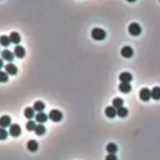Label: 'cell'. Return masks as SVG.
<instances>
[{"label": "cell", "mask_w": 160, "mask_h": 160, "mask_svg": "<svg viewBox=\"0 0 160 160\" xmlns=\"http://www.w3.org/2000/svg\"><path fill=\"white\" fill-rule=\"evenodd\" d=\"M91 37L96 41H102L106 37V32L102 28H95L91 31Z\"/></svg>", "instance_id": "obj_1"}, {"label": "cell", "mask_w": 160, "mask_h": 160, "mask_svg": "<svg viewBox=\"0 0 160 160\" xmlns=\"http://www.w3.org/2000/svg\"><path fill=\"white\" fill-rule=\"evenodd\" d=\"M63 112L58 109H52L48 114V118L53 122H59L63 119Z\"/></svg>", "instance_id": "obj_2"}, {"label": "cell", "mask_w": 160, "mask_h": 160, "mask_svg": "<svg viewBox=\"0 0 160 160\" xmlns=\"http://www.w3.org/2000/svg\"><path fill=\"white\" fill-rule=\"evenodd\" d=\"M128 32L133 36H138L141 33V26L138 23H131L128 27Z\"/></svg>", "instance_id": "obj_3"}, {"label": "cell", "mask_w": 160, "mask_h": 160, "mask_svg": "<svg viewBox=\"0 0 160 160\" xmlns=\"http://www.w3.org/2000/svg\"><path fill=\"white\" fill-rule=\"evenodd\" d=\"M140 99L143 102H148L151 98V92L148 88H141L139 92Z\"/></svg>", "instance_id": "obj_4"}, {"label": "cell", "mask_w": 160, "mask_h": 160, "mask_svg": "<svg viewBox=\"0 0 160 160\" xmlns=\"http://www.w3.org/2000/svg\"><path fill=\"white\" fill-rule=\"evenodd\" d=\"M21 134V126L17 124H13L10 127V134L11 136L17 138L20 136Z\"/></svg>", "instance_id": "obj_5"}, {"label": "cell", "mask_w": 160, "mask_h": 160, "mask_svg": "<svg viewBox=\"0 0 160 160\" xmlns=\"http://www.w3.org/2000/svg\"><path fill=\"white\" fill-rule=\"evenodd\" d=\"M120 53L123 57L129 59L132 57L133 55H134V50H133V48L131 46H128H128H124L121 48Z\"/></svg>", "instance_id": "obj_6"}, {"label": "cell", "mask_w": 160, "mask_h": 160, "mask_svg": "<svg viewBox=\"0 0 160 160\" xmlns=\"http://www.w3.org/2000/svg\"><path fill=\"white\" fill-rule=\"evenodd\" d=\"M1 55H2V58L5 60L8 61V62H12L14 59V53L12 52L11 51L8 49H4L2 50V52H1Z\"/></svg>", "instance_id": "obj_7"}, {"label": "cell", "mask_w": 160, "mask_h": 160, "mask_svg": "<svg viewBox=\"0 0 160 160\" xmlns=\"http://www.w3.org/2000/svg\"><path fill=\"white\" fill-rule=\"evenodd\" d=\"M13 53L14 55H15V56H17V58L22 59L25 56L26 52H25V49H24V47L21 46V45H17V46L14 48Z\"/></svg>", "instance_id": "obj_8"}, {"label": "cell", "mask_w": 160, "mask_h": 160, "mask_svg": "<svg viewBox=\"0 0 160 160\" xmlns=\"http://www.w3.org/2000/svg\"><path fill=\"white\" fill-rule=\"evenodd\" d=\"M119 79L122 83H130L132 81L133 77L129 72H123L120 75Z\"/></svg>", "instance_id": "obj_9"}, {"label": "cell", "mask_w": 160, "mask_h": 160, "mask_svg": "<svg viewBox=\"0 0 160 160\" xmlns=\"http://www.w3.org/2000/svg\"><path fill=\"white\" fill-rule=\"evenodd\" d=\"M5 70L7 74H10V75H16V74H17L18 71L17 67H16L13 63H11L6 65Z\"/></svg>", "instance_id": "obj_10"}, {"label": "cell", "mask_w": 160, "mask_h": 160, "mask_svg": "<svg viewBox=\"0 0 160 160\" xmlns=\"http://www.w3.org/2000/svg\"><path fill=\"white\" fill-rule=\"evenodd\" d=\"M105 114L109 118H114L117 115V110L113 106H107L105 109Z\"/></svg>", "instance_id": "obj_11"}, {"label": "cell", "mask_w": 160, "mask_h": 160, "mask_svg": "<svg viewBox=\"0 0 160 160\" xmlns=\"http://www.w3.org/2000/svg\"><path fill=\"white\" fill-rule=\"evenodd\" d=\"M10 124L11 118L9 116H2L0 118V126L2 127V128H7V127H9V126H11Z\"/></svg>", "instance_id": "obj_12"}, {"label": "cell", "mask_w": 160, "mask_h": 160, "mask_svg": "<svg viewBox=\"0 0 160 160\" xmlns=\"http://www.w3.org/2000/svg\"><path fill=\"white\" fill-rule=\"evenodd\" d=\"M27 148L31 152H35L38 149V144L35 140H30L27 143Z\"/></svg>", "instance_id": "obj_13"}, {"label": "cell", "mask_w": 160, "mask_h": 160, "mask_svg": "<svg viewBox=\"0 0 160 160\" xmlns=\"http://www.w3.org/2000/svg\"><path fill=\"white\" fill-rule=\"evenodd\" d=\"M10 39L12 43L16 44V45L19 44L21 41V35H20L17 32H16V31H13V32L10 33Z\"/></svg>", "instance_id": "obj_14"}, {"label": "cell", "mask_w": 160, "mask_h": 160, "mask_svg": "<svg viewBox=\"0 0 160 160\" xmlns=\"http://www.w3.org/2000/svg\"><path fill=\"white\" fill-rule=\"evenodd\" d=\"M119 90L123 93H129L131 91V85L130 83H121L119 85Z\"/></svg>", "instance_id": "obj_15"}, {"label": "cell", "mask_w": 160, "mask_h": 160, "mask_svg": "<svg viewBox=\"0 0 160 160\" xmlns=\"http://www.w3.org/2000/svg\"><path fill=\"white\" fill-rule=\"evenodd\" d=\"M48 116L43 112H38L36 116H35V120L37 122L40 123V124H43V123H45L48 120Z\"/></svg>", "instance_id": "obj_16"}, {"label": "cell", "mask_w": 160, "mask_h": 160, "mask_svg": "<svg viewBox=\"0 0 160 160\" xmlns=\"http://www.w3.org/2000/svg\"><path fill=\"white\" fill-rule=\"evenodd\" d=\"M33 108H34V109H35V111H37V112H41L45 109V103L41 102V101H36V102L34 103Z\"/></svg>", "instance_id": "obj_17"}, {"label": "cell", "mask_w": 160, "mask_h": 160, "mask_svg": "<svg viewBox=\"0 0 160 160\" xmlns=\"http://www.w3.org/2000/svg\"><path fill=\"white\" fill-rule=\"evenodd\" d=\"M35 109L33 107H27L24 110V116L26 117L27 119H32L33 117L35 116Z\"/></svg>", "instance_id": "obj_18"}, {"label": "cell", "mask_w": 160, "mask_h": 160, "mask_svg": "<svg viewBox=\"0 0 160 160\" xmlns=\"http://www.w3.org/2000/svg\"><path fill=\"white\" fill-rule=\"evenodd\" d=\"M151 98L154 100H159L160 99V87H154L152 90L151 91Z\"/></svg>", "instance_id": "obj_19"}, {"label": "cell", "mask_w": 160, "mask_h": 160, "mask_svg": "<svg viewBox=\"0 0 160 160\" xmlns=\"http://www.w3.org/2000/svg\"><path fill=\"white\" fill-rule=\"evenodd\" d=\"M117 145L115 143H109L106 146V151H108L109 154H115L117 152Z\"/></svg>", "instance_id": "obj_20"}, {"label": "cell", "mask_w": 160, "mask_h": 160, "mask_svg": "<svg viewBox=\"0 0 160 160\" xmlns=\"http://www.w3.org/2000/svg\"><path fill=\"white\" fill-rule=\"evenodd\" d=\"M45 131H46L45 127L41 124L37 125L36 128H35V134H36V135H38V136H41V135H43V134L45 133Z\"/></svg>", "instance_id": "obj_21"}, {"label": "cell", "mask_w": 160, "mask_h": 160, "mask_svg": "<svg viewBox=\"0 0 160 160\" xmlns=\"http://www.w3.org/2000/svg\"><path fill=\"white\" fill-rule=\"evenodd\" d=\"M0 43L2 46L8 47L11 43V41L10 39V37L6 36V35H2L0 37Z\"/></svg>", "instance_id": "obj_22"}, {"label": "cell", "mask_w": 160, "mask_h": 160, "mask_svg": "<svg viewBox=\"0 0 160 160\" xmlns=\"http://www.w3.org/2000/svg\"><path fill=\"white\" fill-rule=\"evenodd\" d=\"M124 105V100L121 98H115L112 100V106L116 109H120L123 107Z\"/></svg>", "instance_id": "obj_23"}, {"label": "cell", "mask_w": 160, "mask_h": 160, "mask_svg": "<svg viewBox=\"0 0 160 160\" xmlns=\"http://www.w3.org/2000/svg\"><path fill=\"white\" fill-rule=\"evenodd\" d=\"M128 115V109L125 107H121V108L117 109V116L120 118H125Z\"/></svg>", "instance_id": "obj_24"}, {"label": "cell", "mask_w": 160, "mask_h": 160, "mask_svg": "<svg viewBox=\"0 0 160 160\" xmlns=\"http://www.w3.org/2000/svg\"><path fill=\"white\" fill-rule=\"evenodd\" d=\"M36 124H35V121L33 120H29L28 122H27L26 124V129L28 131H35V128H36Z\"/></svg>", "instance_id": "obj_25"}, {"label": "cell", "mask_w": 160, "mask_h": 160, "mask_svg": "<svg viewBox=\"0 0 160 160\" xmlns=\"http://www.w3.org/2000/svg\"><path fill=\"white\" fill-rule=\"evenodd\" d=\"M8 80H9L8 74L6 73L3 72V71H1L0 72V81L2 83H5L6 81H8Z\"/></svg>", "instance_id": "obj_26"}, {"label": "cell", "mask_w": 160, "mask_h": 160, "mask_svg": "<svg viewBox=\"0 0 160 160\" xmlns=\"http://www.w3.org/2000/svg\"><path fill=\"white\" fill-rule=\"evenodd\" d=\"M7 137H8V132L6 131V130H5L4 128H1L0 129V139L5 140Z\"/></svg>", "instance_id": "obj_27"}, {"label": "cell", "mask_w": 160, "mask_h": 160, "mask_svg": "<svg viewBox=\"0 0 160 160\" xmlns=\"http://www.w3.org/2000/svg\"><path fill=\"white\" fill-rule=\"evenodd\" d=\"M105 160H117V157L115 154H109L105 157Z\"/></svg>", "instance_id": "obj_28"}, {"label": "cell", "mask_w": 160, "mask_h": 160, "mask_svg": "<svg viewBox=\"0 0 160 160\" xmlns=\"http://www.w3.org/2000/svg\"><path fill=\"white\" fill-rule=\"evenodd\" d=\"M1 65H0V68H2V67H3V62H2V59H1Z\"/></svg>", "instance_id": "obj_29"}]
</instances>
